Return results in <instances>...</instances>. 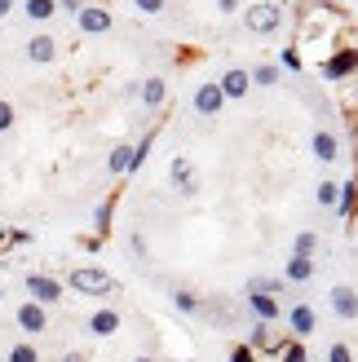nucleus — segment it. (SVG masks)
<instances>
[{"label":"nucleus","instance_id":"1","mask_svg":"<svg viewBox=\"0 0 358 362\" xmlns=\"http://www.w3.org/2000/svg\"><path fill=\"white\" fill-rule=\"evenodd\" d=\"M67 287H71V292H80V296H98V300H106V296L120 292V283L106 274L102 265H76L67 274Z\"/></svg>","mask_w":358,"mask_h":362},{"label":"nucleus","instance_id":"2","mask_svg":"<svg viewBox=\"0 0 358 362\" xmlns=\"http://www.w3.org/2000/svg\"><path fill=\"white\" fill-rule=\"evenodd\" d=\"M323 80L328 84H345V80H354L358 76V45H336L328 58H323Z\"/></svg>","mask_w":358,"mask_h":362},{"label":"nucleus","instance_id":"3","mask_svg":"<svg viewBox=\"0 0 358 362\" xmlns=\"http://www.w3.org/2000/svg\"><path fill=\"white\" fill-rule=\"evenodd\" d=\"M243 27L253 31V35H275L283 27V9L275 5V0H261V5L243 9Z\"/></svg>","mask_w":358,"mask_h":362},{"label":"nucleus","instance_id":"4","mask_svg":"<svg viewBox=\"0 0 358 362\" xmlns=\"http://www.w3.org/2000/svg\"><path fill=\"white\" fill-rule=\"evenodd\" d=\"M23 287H27V296H31L35 305H45V310L62 300V283L53 279V274H40V269H35V274H27V279H23Z\"/></svg>","mask_w":358,"mask_h":362},{"label":"nucleus","instance_id":"5","mask_svg":"<svg viewBox=\"0 0 358 362\" xmlns=\"http://www.w3.org/2000/svg\"><path fill=\"white\" fill-rule=\"evenodd\" d=\"M168 177H173V190L182 194V199H195V194H200V177H195V164H190L186 155H173Z\"/></svg>","mask_w":358,"mask_h":362},{"label":"nucleus","instance_id":"6","mask_svg":"<svg viewBox=\"0 0 358 362\" xmlns=\"http://www.w3.org/2000/svg\"><path fill=\"white\" fill-rule=\"evenodd\" d=\"M76 27L84 31V35H106L115 27V13L106 9V5H84L80 13H76Z\"/></svg>","mask_w":358,"mask_h":362},{"label":"nucleus","instance_id":"7","mask_svg":"<svg viewBox=\"0 0 358 362\" xmlns=\"http://www.w3.org/2000/svg\"><path fill=\"white\" fill-rule=\"evenodd\" d=\"M13 322L27 336H40V332H49V310H45V305H35V300H23V305H18V314H13Z\"/></svg>","mask_w":358,"mask_h":362},{"label":"nucleus","instance_id":"8","mask_svg":"<svg viewBox=\"0 0 358 362\" xmlns=\"http://www.w3.org/2000/svg\"><path fill=\"white\" fill-rule=\"evenodd\" d=\"M195 111H200L204 119H212V115H221V106H226V93H221V84L217 80H212V84H200V88H195Z\"/></svg>","mask_w":358,"mask_h":362},{"label":"nucleus","instance_id":"9","mask_svg":"<svg viewBox=\"0 0 358 362\" xmlns=\"http://www.w3.org/2000/svg\"><path fill=\"white\" fill-rule=\"evenodd\" d=\"M288 322H292V340H310L318 332V314H314V305H292L288 310Z\"/></svg>","mask_w":358,"mask_h":362},{"label":"nucleus","instance_id":"10","mask_svg":"<svg viewBox=\"0 0 358 362\" xmlns=\"http://www.w3.org/2000/svg\"><path fill=\"white\" fill-rule=\"evenodd\" d=\"M27 62H35V66H49V62H58V40H53L49 31L31 35V40H27Z\"/></svg>","mask_w":358,"mask_h":362},{"label":"nucleus","instance_id":"11","mask_svg":"<svg viewBox=\"0 0 358 362\" xmlns=\"http://www.w3.org/2000/svg\"><path fill=\"white\" fill-rule=\"evenodd\" d=\"M310 151H314L318 164H336V159H341V137H336L332 129H318L310 137Z\"/></svg>","mask_w":358,"mask_h":362},{"label":"nucleus","instance_id":"12","mask_svg":"<svg viewBox=\"0 0 358 362\" xmlns=\"http://www.w3.org/2000/svg\"><path fill=\"white\" fill-rule=\"evenodd\" d=\"M328 300H332V310H336V318H345V322H354V318H358V292H354V287H345V283H336L332 292H328Z\"/></svg>","mask_w":358,"mask_h":362},{"label":"nucleus","instance_id":"13","mask_svg":"<svg viewBox=\"0 0 358 362\" xmlns=\"http://www.w3.org/2000/svg\"><path fill=\"white\" fill-rule=\"evenodd\" d=\"M137 98H142V106H146V111H159V106L168 102V80H164V76L142 80V84H137Z\"/></svg>","mask_w":358,"mask_h":362},{"label":"nucleus","instance_id":"14","mask_svg":"<svg viewBox=\"0 0 358 362\" xmlns=\"http://www.w3.org/2000/svg\"><path fill=\"white\" fill-rule=\"evenodd\" d=\"M217 84H221L226 102H239V98H248V88H253V76H248L243 66H230V71H226V76H221Z\"/></svg>","mask_w":358,"mask_h":362},{"label":"nucleus","instance_id":"15","mask_svg":"<svg viewBox=\"0 0 358 362\" xmlns=\"http://www.w3.org/2000/svg\"><path fill=\"white\" fill-rule=\"evenodd\" d=\"M283 345H288V340L275 336V332H270V322H257L253 336H248V349H253V354H279Z\"/></svg>","mask_w":358,"mask_h":362},{"label":"nucleus","instance_id":"16","mask_svg":"<svg viewBox=\"0 0 358 362\" xmlns=\"http://www.w3.org/2000/svg\"><path fill=\"white\" fill-rule=\"evenodd\" d=\"M120 310H111V305H102V310H93V314H88V332H93V336H115L120 332Z\"/></svg>","mask_w":358,"mask_h":362},{"label":"nucleus","instance_id":"17","mask_svg":"<svg viewBox=\"0 0 358 362\" xmlns=\"http://www.w3.org/2000/svg\"><path fill=\"white\" fill-rule=\"evenodd\" d=\"M115 204H120V194L111 190L102 199V204L93 208V239H106V234H111V216H115Z\"/></svg>","mask_w":358,"mask_h":362},{"label":"nucleus","instance_id":"18","mask_svg":"<svg viewBox=\"0 0 358 362\" xmlns=\"http://www.w3.org/2000/svg\"><path fill=\"white\" fill-rule=\"evenodd\" d=\"M336 216H341V221H354V216H358V177L341 181V204H336Z\"/></svg>","mask_w":358,"mask_h":362},{"label":"nucleus","instance_id":"19","mask_svg":"<svg viewBox=\"0 0 358 362\" xmlns=\"http://www.w3.org/2000/svg\"><path fill=\"white\" fill-rule=\"evenodd\" d=\"M129 168H133V146L120 141V146L111 151V159H106V173H111V177H129Z\"/></svg>","mask_w":358,"mask_h":362},{"label":"nucleus","instance_id":"20","mask_svg":"<svg viewBox=\"0 0 358 362\" xmlns=\"http://www.w3.org/2000/svg\"><path fill=\"white\" fill-rule=\"evenodd\" d=\"M173 310L177 314H204V296L190 292V287H177V292H173Z\"/></svg>","mask_w":358,"mask_h":362},{"label":"nucleus","instance_id":"21","mask_svg":"<svg viewBox=\"0 0 358 362\" xmlns=\"http://www.w3.org/2000/svg\"><path fill=\"white\" fill-rule=\"evenodd\" d=\"M23 18L49 23V18H58V0H23Z\"/></svg>","mask_w":358,"mask_h":362},{"label":"nucleus","instance_id":"22","mask_svg":"<svg viewBox=\"0 0 358 362\" xmlns=\"http://www.w3.org/2000/svg\"><path fill=\"white\" fill-rule=\"evenodd\" d=\"M248 76H253V88H270V84L283 80V66H279V62H257Z\"/></svg>","mask_w":358,"mask_h":362},{"label":"nucleus","instance_id":"23","mask_svg":"<svg viewBox=\"0 0 358 362\" xmlns=\"http://www.w3.org/2000/svg\"><path fill=\"white\" fill-rule=\"evenodd\" d=\"M283 279H288V283H310L314 279V261L310 257H292L288 269H283Z\"/></svg>","mask_w":358,"mask_h":362},{"label":"nucleus","instance_id":"24","mask_svg":"<svg viewBox=\"0 0 358 362\" xmlns=\"http://www.w3.org/2000/svg\"><path fill=\"white\" fill-rule=\"evenodd\" d=\"M314 199H318V208H332L336 212V204H341V181H318V190H314Z\"/></svg>","mask_w":358,"mask_h":362},{"label":"nucleus","instance_id":"25","mask_svg":"<svg viewBox=\"0 0 358 362\" xmlns=\"http://www.w3.org/2000/svg\"><path fill=\"white\" fill-rule=\"evenodd\" d=\"M314 252H318V234L314 230H301L296 239H292V257H310L314 261Z\"/></svg>","mask_w":358,"mask_h":362},{"label":"nucleus","instance_id":"26","mask_svg":"<svg viewBox=\"0 0 358 362\" xmlns=\"http://www.w3.org/2000/svg\"><path fill=\"white\" fill-rule=\"evenodd\" d=\"M5 362H40V349L31 345V340H18V345L9 349V358Z\"/></svg>","mask_w":358,"mask_h":362},{"label":"nucleus","instance_id":"27","mask_svg":"<svg viewBox=\"0 0 358 362\" xmlns=\"http://www.w3.org/2000/svg\"><path fill=\"white\" fill-rule=\"evenodd\" d=\"M279 362H310V354H306V340H288V345L279 349Z\"/></svg>","mask_w":358,"mask_h":362},{"label":"nucleus","instance_id":"28","mask_svg":"<svg viewBox=\"0 0 358 362\" xmlns=\"http://www.w3.org/2000/svg\"><path fill=\"white\" fill-rule=\"evenodd\" d=\"M279 66H283V71H306V58H301V49L292 45V49H283V58H279Z\"/></svg>","mask_w":358,"mask_h":362},{"label":"nucleus","instance_id":"29","mask_svg":"<svg viewBox=\"0 0 358 362\" xmlns=\"http://www.w3.org/2000/svg\"><path fill=\"white\" fill-rule=\"evenodd\" d=\"M328 362H354V349L345 340H336V345H328Z\"/></svg>","mask_w":358,"mask_h":362},{"label":"nucleus","instance_id":"30","mask_svg":"<svg viewBox=\"0 0 358 362\" xmlns=\"http://www.w3.org/2000/svg\"><path fill=\"white\" fill-rule=\"evenodd\" d=\"M133 5H137V13H151V18H159V13L168 9V0H133Z\"/></svg>","mask_w":358,"mask_h":362},{"label":"nucleus","instance_id":"31","mask_svg":"<svg viewBox=\"0 0 358 362\" xmlns=\"http://www.w3.org/2000/svg\"><path fill=\"white\" fill-rule=\"evenodd\" d=\"M13 119H18L13 102H0V133H9V129H13Z\"/></svg>","mask_w":358,"mask_h":362},{"label":"nucleus","instance_id":"32","mask_svg":"<svg viewBox=\"0 0 358 362\" xmlns=\"http://www.w3.org/2000/svg\"><path fill=\"white\" fill-rule=\"evenodd\" d=\"M230 362H257V354L248 349V340H243V345H235V349H230Z\"/></svg>","mask_w":358,"mask_h":362},{"label":"nucleus","instance_id":"33","mask_svg":"<svg viewBox=\"0 0 358 362\" xmlns=\"http://www.w3.org/2000/svg\"><path fill=\"white\" fill-rule=\"evenodd\" d=\"M88 0H58V13H80Z\"/></svg>","mask_w":358,"mask_h":362},{"label":"nucleus","instance_id":"34","mask_svg":"<svg viewBox=\"0 0 358 362\" xmlns=\"http://www.w3.org/2000/svg\"><path fill=\"white\" fill-rule=\"evenodd\" d=\"M129 247L137 252V257H146V239H142V234H133V239H129Z\"/></svg>","mask_w":358,"mask_h":362},{"label":"nucleus","instance_id":"35","mask_svg":"<svg viewBox=\"0 0 358 362\" xmlns=\"http://www.w3.org/2000/svg\"><path fill=\"white\" fill-rule=\"evenodd\" d=\"M217 9L221 13H239V0H217Z\"/></svg>","mask_w":358,"mask_h":362},{"label":"nucleus","instance_id":"36","mask_svg":"<svg viewBox=\"0 0 358 362\" xmlns=\"http://www.w3.org/2000/svg\"><path fill=\"white\" fill-rule=\"evenodd\" d=\"M62 362H88V354H80V349H71V354H62Z\"/></svg>","mask_w":358,"mask_h":362},{"label":"nucleus","instance_id":"37","mask_svg":"<svg viewBox=\"0 0 358 362\" xmlns=\"http://www.w3.org/2000/svg\"><path fill=\"white\" fill-rule=\"evenodd\" d=\"M13 9H18V0H0V18H9Z\"/></svg>","mask_w":358,"mask_h":362},{"label":"nucleus","instance_id":"38","mask_svg":"<svg viewBox=\"0 0 358 362\" xmlns=\"http://www.w3.org/2000/svg\"><path fill=\"white\" fill-rule=\"evenodd\" d=\"M133 362H155V358H133Z\"/></svg>","mask_w":358,"mask_h":362},{"label":"nucleus","instance_id":"39","mask_svg":"<svg viewBox=\"0 0 358 362\" xmlns=\"http://www.w3.org/2000/svg\"><path fill=\"white\" fill-rule=\"evenodd\" d=\"M341 5H345V0H341Z\"/></svg>","mask_w":358,"mask_h":362}]
</instances>
